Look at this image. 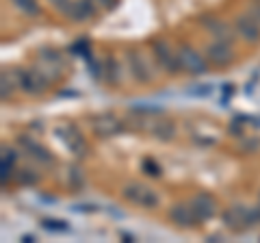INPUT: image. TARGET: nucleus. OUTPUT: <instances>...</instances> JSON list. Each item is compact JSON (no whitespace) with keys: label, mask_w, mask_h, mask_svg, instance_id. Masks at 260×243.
Returning a JSON list of instances; mask_svg holds the SVG:
<instances>
[{"label":"nucleus","mask_w":260,"mask_h":243,"mask_svg":"<svg viewBox=\"0 0 260 243\" xmlns=\"http://www.w3.org/2000/svg\"><path fill=\"white\" fill-rule=\"evenodd\" d=\"M56 135H59V139L68 145V150L74 157H85L89 152V145L85 141V137L80 135V131H76V126L65 124V126H61L59 131H56Z\"/></svg>","instance_id":"nucleus-9"},{"label":"nucleus","mask_w":260,"mask_h":243,"mask_svg":"<svg viewBox=\"0 0 260 243\" xmlns=\"http://www.w3.org/2000/svg\"><path fill=\"white\" fill-rule=\"evenodd\" d=\"M93 3L98 5V7H100V9H113V7H115L117 5V0H93Z\"/></svg>","instance_id":"nucleus-27"},{"label":"nucleus","mask_w":260,"mask_h":243,"mask_svg":"<svg viewBox=\"0 0 260 243\" xmlns=\"http://www.w3.org/2000/svg\"><path fill=\"white\" fill-rule=\"evenodd\" d=\"M152 54L154 59H156L158 68H162L167 72V74H180L182 68H180V61H178V50H172L167 42H162V39H154L152 42Z\"/></svg>","instance_id":"nucleus-4"},{"label":"nucleus","mask_w":260,"mask_h":243,"mask_svg":"<svg viewBox=\"0 0 260 243\" xmlns=\"http://www.w3.org/2000/svg\"><path fill=\"white\" fill-rule=\"evenodd\" d=\"M126 61H128V70L139 85H148L150 80H154V72L150 61L145 59V54L141 50H128L126 52Z\"/></svg>","instance_id":"nucleus-5"},{"label":"nucleus","mask_w":260,"mask_h":243,"mask_svg":"<svg viewBox=\"0 0 260 243\" xmlns=\"http://www.w3.org/2000/svg\"><path fill=\"white\" fill-rule=\"evenodd\" d=\"M48 3H50L56 11H65V9H68V5L72 3V0H48Z\"/></svg>","instance_id":"nucleus-25"},{"label":"nucleus","mask_w":260,"mask_h":243,"mask_svg":"<svg viewBox=\"0 0 260 243\" xmlns=\"http://www.w3.org/2000/svg\"><path fill=\"white\" fill-rule=\"evenodd\" d=\"M104 80H107V83H113V85L119 83V66L113 56H107V59H104Z\"/></svg>","instance_id":"nucleus-16"},{"label":"nucleus","mask_w":260,"mask_h":243,"mask_svg":"<svg viewBox=\"0 0 260 243\" xmlns=\"http://www.w3.org/2000/svg\"><path fill=\"white\" fill-rule=\"evenodd\" d=\"M167 217L174 226H178V228H182V230H191L200 224L198 215H195V210L189 202H176V204H172L167 210Z\"/></svg>","instance_id":"nucleus-8"},{"label":"nucleus","mask_w":260,"mask_h":243,"mask_svg":"<svg viewBox=\"0 0 260 243\" xmlns=\"http://www.w3.org/2000/svg\"><path fill=\"white\" fill-rule=\"evenodd\" d=\"M234 33H237L243 42H249V44H258L260 42V24L251 18L249 13H239L234 18Z\"/></svg>","instance_id":"nucleus-11"},{"label":"nucleus","mask_w":260,"mask_h":243,"mask_svg":"<svg viewBox=\"0 0 260 243\" xmlns=\"http://www.w3.org/2000/svg\"><path fill=\"white\" fill-rule=\"evenodd\" d=\"M74 210H83V213H93V210H98L95 204H80V206H74Z\"/></svg>","instance_id":"nucleus-28"},{"label":"nucleus","mask_w":260,"mask_h":243,"mask_svg":"<svg viewBox=\"0 0 260 243\" xmlns=\"http://www.w3.org/2000/svg\"><path fill=\"white\" fill-rule=\"evenodd\" d=\"M93 135L100 137V139H111V137H117L124 133V122L113 113H102V115H95L91 122Z\"/></svg>","instance_id":"nucleus-6"},{"label":"nucleus","mask_w":260,"mask_h":243,"mask_svg":"<svg viewBox=\"0 0 260 243\" xmlns=\"http://www.w3.org/2000/svg\"><path fill=\"white\" fill-rule=\"evenodd\" d=\"M63 13L72 22H89L98 15V5L93 0H72Z\"/></svg>","instance_id":"nucleus-12"},{"label":"nucleus","mask_w":260,"mask_h":243,"mask_svg":"<svg viewBox=\"0 0 260 243\" xmlns=\"http://www.w3.org/2000/svg\"><path fill=\"white\" fill-rule=\"evenodd\" d=\"M18 143H20L22 148H24V152H26V155H30V157L35 159V161H39V163H46V165H52V161H54V159H52V155H50V152H48V150L44 148V145H39L35 139H30L28 135L20 137Z\"/></svg>","instance_id":"nucleus-14"},{"label":"nucleus","mask_w":260,"mask_h":243,"mask_svg":"<svg viewBox=\"0 0 260 243\" xmlns=\"http://www.w3.org/2000/svg\"><path fill=\"white\" fill-rule=\"evenodd\" d=\"M258 208H260V193H258Z\"/></svg>","instance_id":"nucleus-30"},{"label":"nucleus","mask_w":260,"mask_h":243,"mask_svg":"<svg viewBox=\"0 0 260 243\" xmlns=\"http://www.w3.org/2000/svg\"><path fill=\"white\" fill-rule=\"evenodd\" d=\"M137 122H139L145 131H150L160 141H172L176 137V124L172 119H165V117H141Z\"/></svg>","instance_id":"nucleus-10"},{"label":"nucleus","mask_w":260,"mask_h":243,"mask_svg":"<svg viewBox=\"0 0 260 243\" xmlns=\"http://www.w3.org/2000/svg\"><path fill=\"white\" fill-rule=\"evenodd\" d=\"M13 74H15V78H18L20 89L28 96H39L48 89V76L44 74V70H35V68L15 70Z\"/></svg>","instance_id":"nucleus-2"},{"label":"nucleus","mask_w":260,"mask_h":243,"mask_svg":"<svg viewBox=\"0 0 260 243\" xmlns=\"http://www.w3.org/2000/svg\"><path fill=\"white\" fill-rule=\"evenodd\" d=\"M0 163H9V165H13L15 163V152L11 150V148H3V159H0Z\"/></svg>","instance_id":"nucleus-23"},{"label":"nucleus","mask_w":260,"mask_h":243,"mask_svg":"<svg viewBox=\"0 0 260 243\" xmlns=\"http://www.w3.org/2000/svg\"><path fill=\"white\" fill-rule=\"evenodd\" d=\"M11 94H13V78L7 72H3L0 74V96H3V100H9Z\"/></svg>","instance_id":"nucleus-20"},{"label":"nucleus","mask_w":260,"mask_h":243,"mask_svg":"<svg viewBox=\"0 0 260 243\" xmlns=\"http://www.w3.org/2000/svg\"><path fill=\"white\" fill-rule=\"evenodd\" d=\"M72 52H80V54H89V44L85 42H76L74 46H72Z\"/></svg>","instance_id":"nucleus-24"},{"label":"nucleus","mask_w":260,"mask_h":243,"mask_svg":"<svg viewBox=\"0 0 260 243\" xmlns=\"http://www.w3.org/2000/svg\"><path fill=\"white\" fill-rule=\"evenodd\" d=\"M206 59L210 66L215 68H228L234 61V48L232 42H223V39H213L206 46Z\"/></svg>","instance_id":"nucleus-7"},{"label":"nucleus","mask_w":260,"mask_h":243,"mask_svg":"<svg viewBox=\"0 0 260 243\" xmlns=\"http://www.w3.org/2000/svg\"><path fill=\"white\" fill-rule=\"evenodd\" d=\"M11 3L18 7L22 13L30 15V18H37L39 11H42V9H39V3H37V0H11Z\"/></svg>","instance_id":"nucleus-18"},{"label":"nucleus","mask_w":260,"mask_h":243,"mask_svg":"<svg viewBox=\"0 0 260 243\" xmlns=\"http://www.w3.org/2000/svg\"><path fill=\"white\" fill-rule=\"evenodd\" d=\"M204 26L210 35H213V39H223V42H232V37L237 35L234 33V26H230V24H225L223 20L219 18H206L204 20Z\"/></svg>","instance_id":"nucleus-15"},{"label":"nucleus","mask_w":260,"mask_h":243,"mask_svg":"<svg viewBox=\"0 0 260 243\" xmlns=\"http://www.w3.org/2000/svg\"><path fill=\"white\" fill-rule=\"evenodd\" d=\"M189 204L193 206V210H195V215H198V220H200V222L213 220L215 213H217V200L210 196V193H206V191L195 193V196L191 198Z\"/></svg>","instance_id":"nucleus-13"},{"label":"nucleus","mask_w":260,"mask_h":243,"mask_svg":"<svg viewBox=\"0 0 260 243\" xmlns=\"http://www.w3.org/2000/svg\"><path fill=\"white\" fill-rule=\"evenodd\" d=\"M42 226H44V230H48V232H65V230L70 228L68 222L54 220V217H44V220H42Z\"/></svg>","instance_id":"nucleus-19"},{"label":"nucleus","mask_w":260,"mask_h":243,"mask_svg":"<svg viewBox=\"0 0 260 243\" xmlns=\"http://www.w3.org/2000/svg\"><path fill=\"white\" fill-rule=\"evenodd\" d=\"M68 183H70V187L74 189V191H80L85 187V174H83V169L76 167V165H72L68 169Z\"/></svg>","instance_id":"nucleus-17"},{"label":"nucleus","mask_w":260,"mask_h":243,"mask_svg":"<svg viewBox=\"0 0 260 243\" xmlns=\"http://www.w3.org/2000/svg\"><path fill=\"white\" fill-rule=\"evenodd\" d=\"M247 13L260 24V3H251V7H249V11H247Z\"/></svg>","instance_id":"nucleus-26"},{"label":"nucleus","mask_w":260,"mask_h":243,"mask_svg":"<svg viewBox=\"0 0 260 243\" xmlns=\"http://www.w3.org/2000/svg\"><path fill=\"white\" fill-rule=\"evenodd\" d=\"M121 193H124V198L130 202V204L139 206V208H156L160 204V196L156 191H154L150 185L145 183H128L124 189H121Z\"/></svg>","instance_id":"nucleus-1"},{"label":"nucleus","mask_w":260,"mask_h":243,"mask_svg":"<svg viewBox=\"0 0 260 243\" xmlns=\"http://www.w3.org/2000/svg\"><path fill=\"white\" fill-rule=\"evenodd\" d=\"M178 61H180L182 72L191 76H202L208 72V59L206 54H200L191 46H180L178 48Z\"/></svg>","instance_id":"nucleus-3"},{"label":"nucleus","mask_w":260,"mask_h":243,"mask_svg":"<svg viewBox=\"0 0 260 243\" xmlns=\"http://www.w3.org/2000/svg\"><path fill=\"white\" fill-rule=\"evenodd\" d=\"M254 3H260V0H254Z\"/></svg>","instance_id":"nucleus-31"},{"label":"nucleus","mask_w":260,"mask_h":243,"mask_svg":"<svg viewBox=\"0 0 260 243\" xmlns=\"http://www.w3.org/2000/svg\"><path fill=\"white\" fill-rule=\"evenodd\" d=\"M15 180L20 185H35L39 180V174H35L32 169H20V174L15 176Z\"/></svg>","instance_id":"nucleus-21"},{"label":"nucleus","mask_w":260,"mask_h":243,"mask_svg":"<svg viewBox=\"0 0 260 243\" xmlns=\"http://www.w3.org/2000/svg\"><path fill=\"white\" fill-rule=\"evenodd\" d=\"M22 241H28V243H30V241H35V237H30V234H24Z\"/></svg>","instance_id":"nucleus-29"},{"label":"nucleus","mask_w":260,"mask_h":243,"mask_svg":"<svg viewBox=\"0 0 260 243\" xmlns=\"http://www.w3.org/2000/svg\"><path fill=\"white\" fill-rule=\"evenodd\" d=\"M143 169H145V174H150V176H158L160 174V167L154 163L152 159H148V161H143Z\"/></svg>","instance_id":"nucleus-22"}]
</instances>
